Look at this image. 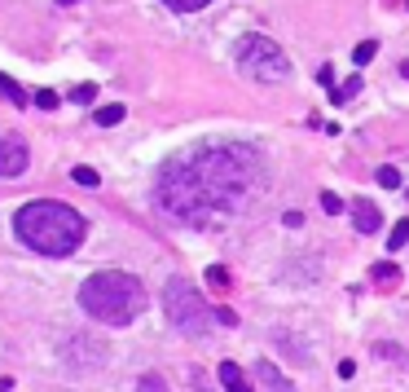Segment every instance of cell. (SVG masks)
<instances>
[{"mask_svg": "<svg viewBox=\"0 0 409 392\" xmlns=\"http://www.w3.org/2000/svg\"><path fill=\"white\" fill-rule=\"evenodd\" d=\"M234 62H238L242 75L260 80V84H282V80L291 75V57H286L269 35H242V40L234 44Z\"/></svg>", "mask_w": 409, "mask_h": 392, "instance_id": "cell-5", "label": "cell"}, {"mask_svg": "<svg viewBox=\"0 0 409 392\" xmlns=\"http://www.w3.org/2000/svg\"><path fill=\"white\" fill-rule=\"evenodd\" d=\"M220 384H225V392H251V384H247V375H242L238 362H220Z\"/></svg>", "mask_w": 409, "mask_h": 392, "instance_id": "cell-10", "label": "cell"}, {"mask_svg": "<svg viewBox=\"0 0 409 392\" xmlns=\"http://www.w3.org/2000/svg\"><path fill=\"white\" fill-rule=\"evenodd\" d=\"M401 75H405V80H409V57H405V62H401Z\"/></svg>", "mask_w": 409, "mask_h": 392, "instance_id": "cell-26", "label": "cell"}, {"mask_svg": "<svg viewBox=\"0 0 409 392\" xmlns=\"http://www.w3.org/2000/svg\"><path fill=\"white\" fill-rule=\"evenodd\" d=\"M79 308L93 317V322L128 326L132 317H141V308H146V287H141L132 273L102 269L79 287Z\"/></svg>", "mask_w": 409, "mask_h": 392, "instance_id": "cell-3", "label": "cell"}, {"mask_svg": "<svg viewBox=\"0 0 409 392\" xmlns=\"http://www.w3.org/2000/svg\"><path fill=\"white\" fill-rule=\"evenodd\" d=\"M370 282L383 287V291H392V287H401V269H396L392 260H379V265L370 269Z\"/></svg>", "mask_w": 409, "mask_h": 392, "instance_id": "cell-9", "label": "cell"}, {"mask_svg": "<svg viewBox=\"0 0 409 392\" xmlns=\"http://www.w3.org/2000/svg\"><path fill=\"white\" fill-rule=\"evenodd\" d=\"M167 9H176V14H194V9H202V5H211V0H163Z\"/></svg>", "mask_w": 409, "mask_h": 392, "instance_id": "cell-18", "label": "cell"}, {"mask_svg": "<svg viewBox=\"0 0 409 392\" xmlns=\"http://www.w3.org/2000/svg\"><path fill=\"white\" fill-rule=\"evenodd\" d=\"M124 115H128L124 106H119V102H111V106H97V111H93V120H97L102 128H115L119 120H124Z\"/></svg>", "mask_w": 409, "mask_h": 392, "instance_id": "cell-11", "label": "cell"}, {"mask_svg": "<svg viewBox=\"0 0 409 392\" xmlns=\"http://www.w3.org/2000/svg\"><path fill=\"white\" fill-rule=\"evenodd\" d=\"M348 212H352L356 234H379V230H383V212L370 203V198H352V203H348Z\"/></svg>", "mask_w": 409, "mask_h": 392, "instance_id": "cell-7", "label": "cell"}, {"mask_svg": "<svg viewBox=\"0 0 409 392\" xmlns=\"http://www.w3.org/2000/svg\"><path fill=\"white\" fill-rule=\"evenodd\" d=\"M35 106H40V111H57V102H62V97H57V93L53 88H40V93H35V97H31Z\"/></svg>", "mask_w": 409, "mask_h": 392, "instance_id": "cell-20", "label": "cell"}, {"mask_svg": "<svg viewBox=\"0 0 409 392\" xmlns=\"http://www.w3.org/2000/svg\"><path fill=\"white\" fill-rule=\"evenodd\" d=\"M405 9H409V5H405Z\"/></svg>", "mask_w": 409, "mask_h": 392, "instance_id": "cell-28", "label": "cell"}, {"mask_svg": "<svg viewBox=\"0 0 409 392\" xmlns=\"http://www.w3.org/2000/svg\"><path fill=\"white\" fill-rule=\"evenodd\" d=\"M379 185L383 189H401V172H396V168H379Z\"/></svg>", "mask_w": 409, "mask_h": 392, "instance_id": "cell-21", "label": "cell"}, {"mask_svg": "<svg viewBox=\"0 0 409 392\" xmlns=\"http://www.w3.org/2000/svg\"><path fill=\"white\" fill-rule=\"evenodd\" d=\"M31 163V150L18 133H0V176H22Z\"/></svg>", "mask_w": 409, "mask_h": 392, "instance_id": "cell-6", "label": "cell"}, {"mask_svg": "<svg viewBox=\"0 0 409 392\" xmlns=\"http://www.w3.org/2000/svg\"><path fill=\"white\" fill-rule=\"evenodd\" d=\"M137 392H167V388L159 384V375H146V379L137 384Z\"/></svg>", "mask_w": 409, "mask_h": 392, "instance_id": "cell-22", "label": "cell"}, {"mask_svg": "<svg viewBox=\"0 0 409 392\" xmlns=\"http://www.w3.org/2000/svg\"><path fill=\"white\" fill-rule=\"evenodd\" d=\"M163 317L180 330V335H207L211 322H216V308L202 300L189 278H172L163 287Z\"/></svg>", "mask_w": 409, "mask_h": 392, "instance_id": "cell-4", "label": "cell"}, {"mask_svg": "<svg viewBox=\"0 0 409 392\" xmlns=\"http://www.w3.org/2000/svg\"><path fill=\"white\" fill-rule=\"evenodd\" d=\"M57 5H75V0H57Z\"/></svg>", "mask_w": 409, "mask_h": 392, "instance_id": "cell-27", "label": "cell"}, {"mask_svg": "<svg viewBox=\"0 0 409 392\" xmlns=\"http://www.w3.org/2000/svg\"><path fill=\"white\" fill-rule=\"evenodd\" d=\"M70 102H79V106L97 102V84H79V88H70Z\"/></svg>", "mask_w": 409, "mask_h": 392, "instance_id": "cell-19", "label": "cell"}, {"mask_svg": "<svg viewBox=\"0 0 409 392\" xmlns=\"http://www.w3.org/2000/svg\"><path fill=\"white\" fill-rule=\"evenodd\" d=\"M321 207H326V212H330V216H334V212H343V203H339V194H330V189H326V194H321Z\"/></svg>", "mask_w": 409, "mask_h": 392, "instance_id": "cell-23", "label": "cell"}, {"mask_svg": "<svg viewBox=\"0 0 409 392\" xmlns=\"http://www.w3.org/2000/svg\"><path fill=\"white\" fill-rule=\"evenodd\" d=\"M405 243H409V221H396V230L388 234V252H401Z\"/></svg>", "mask_w": 409, "mask_h": 392, "instance_id": "cell-15", "label": "cell"}, {"mask_svg": "<svg viewBox=\"0 0 409 392\" xmlns=\"http://www.w3.org/2000/svg\"><path fill=\"white\" fill-rule=\"evenodd\" d=\"M216 322H225V326H238V313H234V308H216Z\"/></svg>", "mask_w": 409, "mask_h": 392, "instance_id": "cell-24", "label": "cell"}, {"mask_svg": "<svg viewBox=\"0 0 409 392\" xmlns=\"http://www.w3.org/2000/svg\"><path fill=\"white\" fill-rule=\"evenodd\" d=\"M0 97H5V102H14V106H27V102H31L27 93H22V84H14L9 75H0Z\"/></svg>", "mask_w": 409, "mask_h": 392, "instance_id": "cell-12", "label": "cell"}, {"mask_svg": "<svg viewBox=\"0 0 409 392\" xmlns=\"http://www.w3.org/2000/svg\"><path fill=\"white\" fill-rule=\"evenodd\" d=\"M70 181H75L79 189H97V185H102V176H97V172H93V168H84V163H79V168H75V172H70Z\"/></svg>", "mask_w": 409, "mask_h": 392, "instance_id": "cell-13", "label": "cell"}, {"mask_svg": "<svg viewBox=\"0 0 409 392\" xmlns=\"http://www.w3.org/2000/svg\"><path fill=\"white\" fill-rule=\"evenodd\" d=\"M356 93H361V75H352L343 88H330V102H334V106H343L348 97H356Z\"/></svg>", "mask_w": 409, "mask_h": 392, "instance_id": "cell-14", "label": "cell"}, {"mask_svg": "<svg viewBox=\"0 0 409 392\" xmlns=\"http://www.w3.org/2000/svg\"><path fill=\"white\" fill-rule=\"evenodd\" d=\"M374 353H383V357H401V348H396V344H374Z\"/></svg>", "mask_w": 409, "mask_h": 392, "instance_id": "cell-25", "label": "cell"}, {"mask_svg": "<svg viewBox=\"0 0 409 392\" xmlns=\"http://www.w3.org/2000/svg\"><path fill=\"white\" fill-rule=\"evenodd\" d=\"M374 53H379V44H374V40H361L356 49H352V62H356V66H365V62H370Z\"/></svg>", "mask_w": 409, "mask_h": 392, "instance_id": "cell-17", "label": "cell"}, {"mask_svg": "<svg viewBox=\"0 0 409 392\" xmlns=\"http://www.w3.org/2000/svg\"><path fill=\"white\" fill-rule=\"evenodd\" d=\"M207 287H216V291H229V269L211 265V269H207Z\"/></svg>", "mask_w": 409, "mask_h": 392, "instance_id": "cell-16", "label": "cell"}, {"mask_svg": "<svg viewBox=\"0 0 409 392\" xmlns=\"http://www.w3.org/2000/svg\"><path fill=\"white\" fill-rule=\"evenodd\" d=\"M260 172V154L251 146L185 150L159 172V207L180 225H207L216 212L247 207Z\"/></svg>", "mask_w": 409, "mask_h": 392, "instance_id": "cell-1", "label": "cell"}, {"mask_svg": "<svg viewBox=\"0 0 409 392\" xmlns=\"http://www.w3.org/2000/svg\"><path fill=\"white\" fill-rule=\"evenodd\" d=\"M14 230H18V239L27 243L31 252H40V256H70L84 243V234H88V221H84L70 203L35 198V203H27L18 212Z\"/></svg>", "mask_w": 409, "mask_h": 392, "instance_id": "cell-2", "label": "cell"}, {"mask_svg": "<svg viewBox=\"0 0 409 392\" xmlns=\"http://www.w3.org/2000/svg\"><path fill=\"white\" fill-rule=\"evenodd\" d=\"M256 379H260L264 392H295V384H291V379H286L273 362H256Z\"/></svg>", "mask_w": 409, "mask_h": 392, "instance_id": "cell-8", "label": "cell"}]
</instances>
